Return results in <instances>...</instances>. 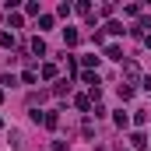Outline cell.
I'll return each instance as SVG.
<instances>
[{
  "instance_id": "cell-1",
  "label": "cell",
  "mask_w": 151,
  "mask_h": 151,
  "mask_svg": "<svg viewBox=\"0 0 151 151\" xmlns=\"http://www.w3.org/2000/svg\"><path fill=\"white\" fill-rule=\"evenodd\" d=\"M106 28H109V32H113V35H123V25H119V21H109V25H106Z\"/></svg>"
},
{
  "instance_id": "cell-2",
  "label": "cell",
  "mask_w": 151,
  "mask_h": 151,
  "mask_svg": "<svg viewBox=\"0 0 151 151\" xmlns=\"http://www.w3.org/2000/svg\"><path fill=\"white\" fill-rule=\"evenodd\" d=\"M35 77H39L35 70H25V74H21V81H25V84H35Z\"/></svg>"
}]
</instances>
